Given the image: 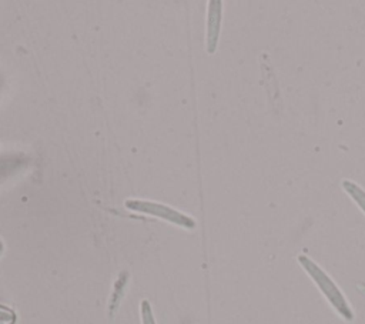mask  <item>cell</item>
<instances>
[{"instance_id":"1","label":"cell","mask_w":365,"mask_h":324,"mask_svg":"<svg viewBox=\"0 0 365 324\" xmlns=\"http://www.w3.org/2000/svg\"><path fill=\"white\" fill-rule=\"evenodd\" d=\"M298 261L302 265V268L307 271V274L314 280V283L321 290V293L327 297L329 304L335 308V311L346 321H352L354 311L351 310L348 301L345 300L342 291L338 288V285L334 283V280L309 257L299 255Z\"/></svg>"},{"instance_id":"2","label":"cell","mask_w":365,"mask_h":324,"mask_svg":"<svg viewBox=\"0 0 365 324\" xmlns=\"http://www.w3.org/2000/svg\"><path fill=\"white\" fill-rule=\"evenodd\" d=\"M125 206L127 208H131V210H137V211H143V213H147V214H151V216H157V217H161L167 221H171L174 224H178V226H182V227H194L195 223L192 218L181 214L180 211H175L164 204H158V203H151V201H141V200H127L125 201Z\"/></svg>"},{"instance_id":"3","label":"cell","mask_w":365,"mask_h":324,"mask_svg":"<svg viewBox=\"0 0 365 324\" xmlns=\"http://www.w3.org/2000/svg\"><path fill=\"white\" fill-rule=\"evenodd\" d=\"M221 3L220 1H211L210 3V13H208V31H207V49L210 53L214 51L217 39H218V30H220V17H221Z\"/></svg>"},{"instance_id":"4","label":"cell","mask_w":365,"mask_h":324,"mask_svg":"<svg viewBox=\"0 0 365 324\" xmlns=\"http://www.w3.org/2000/svg\"><path fill=\"white\" fill-rule=\"evenodd\" d=\"M342 187L355 200V203L361 207V210L365 213V190H362L358 184H355L351 180H344Z\"/></svg>"},{"instance_id":"5","label":"cell","mask_w":365,"mask_h":324,"mask_svg":"<svg viewBox=\"0 0 365 324\" xmlns=\"http://www.w3.org/2000/svg\"><path fill=\"white\" fill-rule=\"evenodd\" d=\"M141 318H143V324H155L150 304L147 301L141 303Z\"/></svg>"}]
</instances>
